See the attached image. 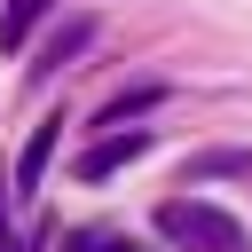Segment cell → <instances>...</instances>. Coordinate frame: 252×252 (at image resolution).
Listing matches in <instances>:
<instances>
[{"label": "cell", "instance_id": "8", "mask_svg": "<svg viewBox=\"0 0 252 252\" xmlns=\"http://www.w3.org/2000/svg\"><path fill=\"white\" fill-rule=\"evenodd\" d=\"M63 252H142L134 236H118V228H71L63 236Z\"/></svg>", "mask_w": 252, "mask_h": 252}, {"label": "cell", "instance_id": "3", "mask_svg": "<svg viewBox=\"0 0 252 252\" xmlns=\"http://www.w3.org/2000/svg\"><path fill=\"white\" fill-rule=\"evenodd\" d=\"M87 47H94V16H63V24L39 39V63H32V79H55V71H63L71 55H87Z\"/></svg>", "mask_w": 252, "mask_h": 252}, {"label": "cell", "instance_id": "9", "mask_svg": "<svg viewBox=\"0 0 252 252\" xmlns=\"http://www.w3.org/2000/svg\"><path fill=\"white\" fill-rule=\"evenodd\" d=\"M0 252H24V236H16V220H8V173H0Z\"/></svg>", "mask_w": 252, "mask_h": 252}, {"label": "cell", "instance_id": "1", "mask_svg": "<svg viewBox=\"0 0 252 252\" xmlns=\"http://www.w3.org/2000/svg\"><path fill=\"white\" fill-rule=\"evenodd\" d=\"M158 236L181 252H244V220L205 205V197H165L158 205Z\"/></svg>", "mask_w": 252, "mask_h": 252}, {"label": "cell", "instance_id": "2", "mask_svg": "<svg viewBox=\"0 0 252 252\" xmlns=\"http://www.w3.org/2000/svg\"><path fill=\"white\" fill-rule=\"evenodd\" d=\"M142 150H150V134H142V126H118V134H94V142L71 158V173H79V181H110V173L134 165Z\"/></svg>", "mask_w": 252, "mask_h": 252}, {"label": "cell", "instance_id": "6", "mask_svg": "<svg viewBox=\"0 0 252 252\" xmlns=\"http://www.w3.org/2000/svg\"><path fill=\"white\" fill-rule=\"evenodd\" d=\"M47 8H55V0H8V8H0V55H16V47L32 39V24H39Z\"/></svg>", "mask_w": 252, "mask_h": 252}, {"label": "cell", "instance_id": "4", "mask_svg": "<svg viewBox=\"0 0 252 252\" xmlns=\"http://www.w3.org/2000/svg\"><path fill=\"white\" fill-rule=\"evenodd\" d=\"M55 142H63V118H39V126H32V142H24V158H16V173H8V189H16V197H32V189H39V173H47Z\"/></svg>", "mask_w": 252, "mask_h": 252}, {"label": "cell", "instance_id": "5", "mask_svg": "<svg viewBox=\"0 0 252 252\" xmlns=\"http://www.w3.org/2000/svg\"><path fill=\"white\" fill-rule=\"evenodd\" d=\"M158 102H165V87H158V79H150V87H126V94H110V102L94 110V126H102V134H118L126 118H142V110H158Z\"/></svg>", "mask_w": 252, "mask_h": 252}, {"label": "cell", "instance_id": "7", "mask_svg": "<svg viewBox=\"0 0 252 252\" xmlns=\"http://www.w3.org/2000/svg\"><path fill=\"white\" fill-rule=\"evenodd\" d=\"M213 173H252V150H205V158H189V181H213Z\"/></svg>", "mask_w": 252, "mask_h": 252}]
</instances>
